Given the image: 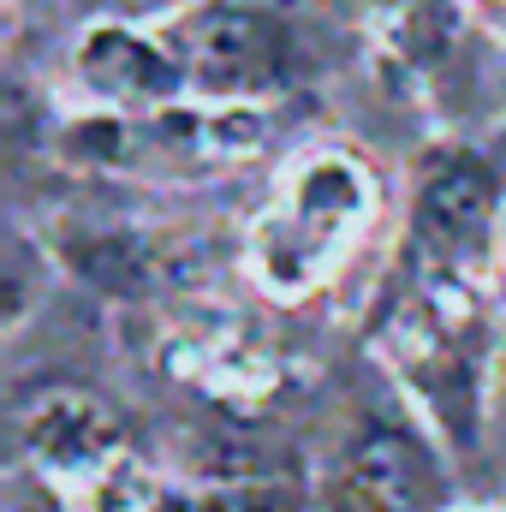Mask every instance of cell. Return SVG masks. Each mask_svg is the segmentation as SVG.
<instances>
[{
    "mask_svg": "<svg viewBox=\"0 0 506 512\" xmlns=\"http://www.w3.org/2000/svg\"><path fill=\"white\" fill-rule=\"evenodd\" d=\"M376 209V185L364 173V161H352L346 149H310L274 191V203L256 215L245 262H251L256 286L274 298H304L316 292L346 251L364 239Z\"/></svg>",
    "mask_w": 506,
    "mask_h": 512,
    "instance_id": "1",
    "label": "cell"
},
{
    "mask_svg": "<svg viewBox=\"0 0 506 512\" xmlns=\"http://www.w3.org/2000/svg\"><path fill=\"white\" fill-rule=\"evenodd\" d=\"M381 352L453 441L477 435V399H483V292H477V274L417 262L399 304L381 322Z\"/></svg>",
    "mask_w": 506,
    "mask_h": 512,
    "instance_id": "2",
    "label": "cell"
},
{
    "mask_svg": "<svg viewBox=\"0 0 506 512\" xmlns=\"http://www.w3.org/2000/svg\"><path fill=\"white\" fill-rule=\"evenodd\" d=\"M191 102H262L292 78V36L256 0H191L161 30Z\"/></svg>",
    "mask_w": 506,
    "mask_h": 512,
    "instance_id": "3",
    "label": "cell"
},
{
    "mask_svg": "<svg viewBox=\"0 0 506 512\" xmlns=\"http://www.w3.org/2000/svg\"><path fill=\"white\" fill-rule=\"evenodd\" d=\"M501 185L495 167L477 149H429L417 167V191H411V256L423 268H453V274H477L489 233H501Z\"/></svg>",
    "mask_w": 506,
    "mask_h": 512,
    "instance_id": "4",
    "label": "cell"
},
{
    "mask_svg": "<svg viewBox=\"0 0 506 512\" xmlns=\"http://www.w3.org/2000/svg\"><path fill=\"white\" fill-rule=\"evenodd\" d=\"M72 78L102 114H126V120L167 114L191 96L167 42L131 24H90L72 48Z\"/></svg>",
    "mask_w": 506,
    "mask_h": 512,
    "instance_id": "5",
    "label": "cell"
},
{
    "mask_svg": "<svg viewBox=\"0 0 506 512\" xmlns=\"http://www.w3.org/2000/svg\"><path fill=\"white\" fill-rule=\"evenodd\" d=\"M18 447H24V459L48 483H60L66 495H78L84 483H96L126 453V429L90 393H42L18 417Z\"/></svg>",
    "mask_w": 506,
    "mask_h": 512,
    "instance_id": "6",
    "label": "cell"
},
{
    "mask_svg": "<svg viewBox=\"0 0 506 512\" xmlns=\"http://www.w3.org/2000/svg\"><path fill=\"white\" fill-rule=\"evenodd\" d=\"M441 501V471L423 453V441L381 429L370 435L334 477V507L340 512H423Z\"/></svg>",
    "mask_w": 506,
    "mask_h": 512,
    "instance_id": "7",
    "label": "cell"
},
{
    "mask_svg": "<svg viewBox=\"0 0 506 512\" xmlns=\"http://www.w3.org/2000/svg\"><path fill=\"white\" fill-rule=\"evenodd\" d=\"M328 12H340L346 24L370 30L381 48L405 54V60H435L447 48V36L459 30L453 0H322Z\"/></svg>",
    "mask_w": 506,
    "mask_h": 512,
    "instance_id": "8",
    "label": "cell"
},
{
    "mask_svg": "<svg viewBox=\"0 0 506 512\" xmlns=\"http://www.w3.org/2000/svg\"><path fill=\"white\" fill-rule=\"evenodd\" d=\"M78 512H161V489H155V471L143 459L120 453L96 483H84L78 495Z\"/></svg>",
    "mask_w": 506,
    "mask_h": 512,
    "instance_id": "9",
    "label": "cell"
},
{
    "mask_svg": "<svg viewBox=\"0 0 506 512\" xmlns=\"http://www.w3.org/2000/svg\"><path fill=\"white\" fill-rule=\"evenodd\" d=\"M501 256H506V215H501Z\"/></svg>",
    "mask_w": 506,
    "mask_h": 512,
    "instance_id": "10",
    "label": "cell"
}]
</instances>
